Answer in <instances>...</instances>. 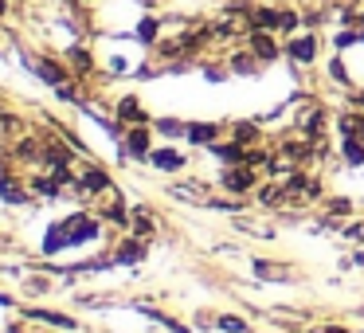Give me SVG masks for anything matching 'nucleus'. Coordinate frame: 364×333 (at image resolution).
I'll return each instance as SVG.
<instances>
[{
  "mask_svg": "<svg viewBox=\"0 0 364 333\" xmlns=\"http://www.w3.org/2000/svg\"><path fill=\"white\" fill-rule=\"evenodd\" d=\"M95 236H98V223L90 220L87 212H79V216H71V220L55 223V228L48 231V251H63V247L82 243V239H95Z\"/></svg>",
  "mask_w": 364,
  "mask_h": 333,
  "instance_id": "nucleus-1",
  "label": "nucleus"
},
{
  "mask_svg": "<svg viewBox=\"0 0 364 333\" xmlns=\"http://www.w3.org/2000/svg\"><path fill=\"white\" fill-rule=\"evenodd\" d=\"M317 48H321V43H317V32H306V28H301V32L286 36L282 56L290 59V63H298V67H309L317 59Z\"/></svg>",
  "mask_w": 364,
  "mask_h": 333,
  "instance_id": "nucleus-2",
  "label": "nucleus"
},
{
  "mask_svg": "<svg viewBox=\"0 0 364 333\" xmlns=\"http://www.w3.org/2000/svg\"><path fill=\"white\" fill-rule=\"evenodd\" d=\"M79 184H75V192H79V196H106V192L114 189V181H110V173H106V169H98V165H82L79 173Z\"/></svg>",
  "mask_w": 364,
  "mask_h": 333,
  "instance_id": "nucleus-3",
  "label": "nucleus"
},
{
  "mask_svg": "<svg viewBox=\"0 0 364 333\" xmlns=\"http://www.w3.org/2000/svg\"><path fill=\"white\" fill-rule=\"evenodd\" d=\"M32 184H28V176H16V173H0V200L4 204H32Z\"/></svg>",
  "mask_w": 364,
  "mask_h": 333,
  "instance_id": "nucleus-4",
  "label": "nucleus"
},
{
  "mask_svg": "<svg viewBox=\"0 0 364 333\" xmlns=\"http://www.w3.org/2000/svg\"><path fill=\"white\" fill-rule=\"evenodd\" d=\"M32 71L40 75L48 87H63V83H71L75 75H71V67L67 63H59V59H51V56H40V59H32Z\"/></svg>",
  "mask_w": 364,
  "mask_h": 333,
  "instance_id": "nucleus-5",
  "label": "nucleus"
},
{
  "mask_svg": "<svg viewBox=\"0 0 364 333\" xmlns=\"http://www.w3.org/2000/svg\"><path fill=\"white\" fill-rule=\"evenodd\" d=\"M220 184L228 192H235V196H243V192H251L255 184H259V176H255L251 165H228V169H223V176H220Z\"/></svg>",
  "mask_w": 364,
  "mask_h": 333,
  "instance_id": "nucleus-6",
  "label": "nucleus"
},
{
  "mask_svg": "<svg viewBox=\"0 0 364 333\" xmlns=\"http://www.w3.org/2000/svg\"><path fill=\"white\" fill-rule=\"evenodd\" d=\"M278 24H282V9H274V4H255L247 16L251 32H278Z\"/></svg>",
  "mask_w": 364,
  "mask_h": 333,
  "instance_id": "nucleus-7",
  "label": "nucleus"
},
{
  "mask_svg": "<svg viewBox=\"0 0 364 333\" xmlns=\"http://www.w3.org/2000/svg\"><path fill=\"white\" fill-rule=\"evenodd\" d=\"M247 48H251L262 63H270V59L282 56V48L274 43V32H247Z\"/></svg>",
  "mask_w": 364,
  "mask_h": 333,
  "instance_id": "nucleus-8",
  "label": "nucleus"
},
{
  "mask_svg": "<svg viewBox=\"0 0 364 333\" xmlns=\"http://www.w3.org/2000/svg\"><path fill=\"white\" fill-rule=\"evenodd\" d=\"M126 153L129 157H137V161H149V153H153V142H149V126H134L126 134Z\"/></svg>",
  "mask_w": 364,
  "mask_h": 333,
  "instance_id": "nucleus-9",
  "label": "nucleus"
},
{
  "mask_svg": "<svg viewBox=\"0 0 364 333\" xmlns=\"http://www.w3.org/2000/svg\"><path fill=\"white\" fill-rule=\"evenodd\" d=\"M141 255H145V236H137V231H134V236H126L118 243V251L110 255V263H137Z\"/></svg>",
  "mask_w": 364,
  "mask_h": 333,
  "instance_id": "nucleus-10",
  "label": "nucleus"
},
{
  "mask_svg": "<svg viewBox=\"0 0 364 333\" xmlns=\"http://www.w3.org/2000/svg\"><path fill=\"white\" fill-rule=\"evenodd\" d=\"M118 122H129V126H149V114H145V106L137 102L134 95H126L118 102Z\"/></svg>",
  "mask_w": 364,
  "mask_h": 333,
  "instance_id": "nucleus-11",
  "label": "nucleus"
},
{
  "mask_svg": "<svg viewBox=\"0 0 364 333\" xmlns=\"http://www.w3.org/2000/svg\"><path fill=\"white\" fill-rule=\"evenodd\" d=\"M63 59H67V67H71L75 75H90V71H95V56H90V48H82V43L67 48Z\"/></svg>",
  "mask_w": 364,
  "mask_h": 333,
  "instance_id": "nucleus-12",
  "label": "nucleus"
},
{
  "mask_svg": "<svg viewBox=\"0 0 364 333\" xmlns=\"http://www.w3.org/2000/svg\"><path fill=\"white\" fill-rule=\"evenodd\" d=\"M298 126H301V134H306V137H314V134H325V106L309 102L306 110H301Z\"/></svg>",
  "mask_w": 364,
  "mask_h": 333,
  "instance_id": "nucleus-13",
  "label": "nucleus"
},
{
  "mask_svg": "<svg viewBox=\"0 0 364 333\" xmlns=\"http://www.w3.org/2000/svg\"><path fill=\"white\" fill-rule=\"evenodd\" d=\"M184 137H188L192 145H215L220 142V126H212V122H192V126L184 130Z\"/></svg>",
  "mask_w": 364,
  "mask_h": 333,
  "instance_id": "nucleus-14",
  "label": "nucleus"
},
{
  "mask_svg": "<svg viewBox=\"0 0 364 333\" xmlns=\"http://www.w3.org/2000/svg\"><path fill=\"white\" fill-rule=\"evenodd\" d=\"M262 67V59L255 56L251 48H243V51H235V56L228 59V71H235V75H255Z\"/></svg>",
  "mask_w": 364,
  "mask_h": 333,
  "instance_id": "nucleus-15",
  "label": "nucleus"
},
{
  "mask_svg": "<svg viewBox=\"0 0 364 333\" xmlns=\"http://www.w3.org/2000/svg\"><path fill=\"white\" fill-rule=\"evenodd\" d=\"M149 161H153L157 169H168V173H181V169H184V157H181L176 149H168V145H165V149H153Z\"/></svg>",
  "mask_w": 364,
  "mask_h": 333,
  "instance_id": "nucleus-16",
  "label": "nucleus"
},
{
  "mask_svg": "<svg viewBox=\"0 0 364 333\" xmlns=\"http://www.w3.org/2000/svg\"><path fill=\"white\" fill-rule=\"evenodd\" d=\"M28 317H36V322L43 325H59V329H79V322L67 314H55V310H28Z\"/></svg>",
  "mask_w": 364,
  "mask_h": 333,
  "instance_id": "nucleus-17",
  "label": "nucleus"
},
{
  "mask_svg": "<svg viewBox=\"0 0 364 333\" xmlns=\"http://www.w3.org/2000/svg\"><path fill=\"white\" fill-rule=\"evenodd\" d=\"M231 137L243 145H255L259 142V122H239V126H231Z\"/></svg>",
  "mask_w": 364,
  "mask_h": 333,
  "instance_id": "nucleus-18",
  "label": "nucleus"
},
{
  "mask_svg": "<svg viewBox=\"0 0 364 333\" xmlns=\"http://www.w3.org/2000/svg\"><path fill=\"white\" fill-rule=\"evenodd\" d=\"M129 220H134V231H137V236H153V228H157V220H153L145 208H134V212H129Z\"/></svg>",
  "mask_w": 364,
  "mask_h": 333,
  "instance_id": "nucleus-19",
  "label": "nucleus"
},
{
  "mask_svg": "<svg viewBox=\"0 0 364 333\" xmlns=\"http://www.w3.org/2000/svg\"><path fill=\"white\" fill-rule=\"evenodd\" d=\"M157 36H161V20L157 16H145L141 24H137V40L141 43H157Z\"/></svg>",
  "mask_w": 364,
  "mask_h": 333,
  "instance_id": "nucleus-20",
  "label": "nucleus"
},
{
  "mask_svg": "<svg viewBox=\"0 0 364 333\" xmlns=\"http://www.w3.org/2000/svg\"><path fill=\"white\" fill-rule=\"evenodd\" d=\"M341 145H345L341 153H345L348 165H360V161H364V137H345Z\"/></svg>",
  "mask_w": 364,
  "mask_h": 333,
  "instance_id": "nucleus-21",
  "label": "nucleus"
},
{
  "mask_svg": "<svg viewBox=\"0 0 364 333\" xmlns=\"http://www.w3.org/2000/svg\"><path fill=\"white\" fill-rule=\"evenodd\" d=\"M255 270H259V278H274V282H286V267H278V263H267V259H255Z\"/></svg>",
  "mask_w": 364,
  "mask_h": 333,
  "instance_id": "nucleus-22",
  "label": "nucleus"
},
{
  "mask_svg": "<svg viewBox=\"0 0 364 333\" xmlns=\"http://www.w3.org/2000/svg\"><path fill=\"white\" fill-rule=\"evenodd\" d=\"M215 325H220L223 333H247V322H243V317H231V314L215 317Z\"/></svg>",
  "mask_w": 364,
  "mask_h": 333,
  "instance_id": "nucleus-23",
  "label": "nucleus"
},
{
  "mask_svg": "<svg viewBox=\"0 0 364 333\" xmlns=\"http://www.w3.org/2000/svg\"><path fill=\"white\" fill-rule=\"evenodd\" d=\"M329 75H333V79L341 83V87H353V75L345 71V63H341V56H337V59H333V63H329Z\"/></svg>",
  "mask_w": 364,
  "mask_h": 333,
  "instance_id": "nucleus-24",
  "label": "nucleus"
},
{
  "mask_svg": "<svg viewBox=\"0 0 364 333\" xmlns=\"http://www.w3.org/2000/svg\"><path fill=\"white\" fill-rule=\"evenodd\" d=\"M157 130H161V134H168V137H181L188 126H181L176 118H157Z\"/></svg>",
  "mask_w": 364,
  "mask_h": 333,
  "instance_id": "nucleus-25",
  "label": "nucleus"
},
{
  "mask_svg": "<svg viewBox=\"0 0 364 333\" xmlns=\"http://www.w3.org/2000/svg\"><path fill=\"white\" fill-rule=\"evenodd\" d=\"M348 212H353L348 200H333V204H329V216H348Z\"/></svg>",
  "mask_w": 364,
  "mask_h": 333,
  "instance_id": "nucleus-26",
  "label": "nucleus"
},
{
  "mask_svg": "<svg viewBox=\"0 0 364 333\" xmlns=\"http://www.w3.org/2000/svg\"><path fill=\"white\" fill-rule=\"evenodd\" d=\"M309 333H348V329H341V325H314Z\"/></svg>",
  "mask_w": 364,
  "mask_h": 333,
  "instance_id": "nucleus-27",
  "label": "nucleus"
},
{
  "mask_svg": "<svg viewBox=\"0 0 364 333\" xmlns=\"http://www.w3.org/2000/svg\"><path fill=\"white\" fill-rule=\"evenodd\" d=\"M353 106H360V110H364V87L353 90Z\"/></svg>",
  "mask_w": 364,
  "mask_h": 333,
  "instance_id": "nucleus-28",
  "label": "nucleus"
},
{
  "mask_svg": "<svg viewBox=\"0 0 364 333\" xmlns=\"http://www.w3.org/2000/svg\"><path fill=\"white\" fill-rule=\"evenodd\" d=\"M9 16V0H0V20Z\"/></svg>",
  "mask_w": 364,
  "mask_h": 333,
  "instance_id": "nucleus-29",
  "label": "nucleus"
},
{
  "mask_svg": "<svg viewBox=\"0 0 364 333\" xmlns=\"http://www.w3.org/2000/svg\"><path fill=\"white\" fill-rule=\"evenodd\" d=\"M59 4H75V0H59Z\"/></svg>",
  "mask_w": 364,
  "mask_h": 333,
  "instance_id": "nucleus-30",
  "label": "nucleus"
},
{
  "mask_svg": "<svg viewBox=\"0 0 364 333\" xmlns=\"http://www.w3.org/2000/svg\"><path fill=\"white\" fill-rule=\"evenodd\" d=\"M82 4H90V0H82Z\"/></svg>",
  "mask_w": 364,
  "mask_h": 333,
  "instance_id": "nucleus-31",
  "label": "nucleus"
}]
</instances>
